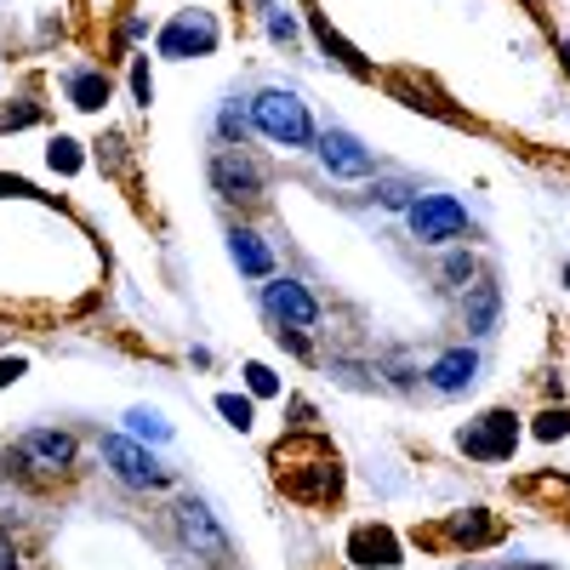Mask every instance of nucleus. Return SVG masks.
<instances>
[{
  "mask_svg": "<svg viewBox=\"0 0 570 570\" xmlns=\"http://www.w3.org/2000/svg\"><path fill=\"white\" fill-rule=\"evenodd\" d=\"M228 257H234V268L252 274V279H268L274 274V252H268V240H263L257 228H228Z\"/></svg>",
  "mask_w": 570,
  "mask_h": 570,
  "instance_id": "obj_16",
  "label": "nucleus"
},
{
  "mask_svg": "<svg viewBox=\"0 0 570 570\" xmlns=\"http://www.w3.org/2000/svg\"><path fill=\"white\" fill-rule=\"evenodd\" d=\"M131 98H137L142 109L155 104V75H149V58H137V63H131Z\"/></svg>",
  "mask_w": 570,
  "mask_h": 570,
  "instance_id": "obj_25",
  "label": "nucleus"
},
{
  "mask_svg": "<svg viewBox=\"0 0 570 570\" xmlns=\"http://www.w3.org/2000/svg\"><path fill=\"white\" fill-rule=\"evenodd\" d=\"M126 428H131V440H142V445H166L171 440V422L160 411H149V405H131L126 411Z\"/></svg>",
  "mask_w": 570,
  "mask_h": 570,
  "instance_id": "obj_18",
  "label": "nucleus"
},
{
  "mask_svg": "<svg viewBox=\"0 0 570 570\" xmlns=\"http://www.w3.org/2000/svg\"><path fill=\"white\" fill-rule=\"evenodd\" d=\"M263 314H268L274 325H292V331H314V325H320L314 292H308L303 279H292V274H268V285H263Z\"/></svg>",
  "mask_w": 570,
  "mask_h": 570,
  "instance_id": "obj_8",
  "label": "nucleus"
},
{
  "mask_svg": "<svg viewBox=\"0 0 570 570\" xmlns=\"http://www.w3.org/2000/svg\"><path fill=\"white\" fill-rule=\"evenodd\" d=\"M497 320H502V285L491 274H480L462 292V331L473 343H485V337H497Z\"/></svg>",
  "mask_w": 570,
  "mask_h": 570,
  "instance_id": "obj_12",
  "label": "nucleus"
},
{
  "mask_svg": "<svg viewBox=\"0 0 570 570\" xmlns=\"http://www.w3.org/2000/svg\"><path fill=\"white\" fill-rule=\"evenodd\" d=\"M206 177H212V188H217V200H228V206H263V195H268L263 166H257L246 149H228V142L206 160Z\"/></svg>",
  "mask_w": 570,
  "mask_h": 570,
  "instance_id": "obj_6",
  "label": "nucleus"
},
{
  "mask_svg": "<svg viewBox=\"0 0 570 570\" xmlns=\"http://www.w3.org/2000/svg\"><path fill=\"white\" fill-rule=\"evenodd\" d=\"M405 228L422 246H451V240L468 234V206L451 200V195H416L411 212H405Z\"/></svg>",
  "mask_w": 570,
  "mask_h": 570,
  "instance_id": "obj_7",
  "label": "nucleus"
},
{
  "mask_svg": "<svg viewBox=\"0 0 570 570\" xmlns=\"http://www.w3.org/2000/svg\"><path fill=\"white\" fill-rule=\"evenodd\" d=\"M98 456H104V468L115 473L126 491H166L171 485V468H160L149 456V445L131 440V434H104L98 440Z\"/></svg>",
  "mask_w": 570,
  "mask_h": 570,
  "instance_id": "obj_5",
  "label": "nucleus"
},
{
  "mask_svg": "<svg viewBox=\"0 0 570 570\" xmlns=\"http://www.w3.org/2000/svg\"><path fill=\"white\" fill-rule=\"evenodd\" d=\"M217 52V18L212 12H177L160 29V58H206Z\"/></svg>",
  "mask_w": 570,
  "mask_h": 570,
  "instance_id": "obj_10",
  "label": "nucleus"
},
{
  "mask_svg": "<svg viewBox=\"0 0 570 570\" xmlns=\"http://www.w3.org/2000/svg\"><path fill=\"white\" fill-rule=\"evenodd\" d=\"M246 131H252V109H240V98L217 109V137L228 149H246Z\"/></svg>",
  "mask_w": 570,
  "mask_h": 570,
  "instance_id": "obj_19",
  "label": "nucleus"
},
{
  "mask_svg": "<svg viewBox=\"0 0 570 570\" xmlns=\"http://www.w3.org/2000/svg\"><path fill=\"white\" fill-rule=\"evenodd\" d=\"M314 155H320V166H325L331 177H371V171H376V155L365 149L354 131H343V126L320 131V137H314Z\"/></svg>",
  "mask_w": 570,
  "mask_h": 570,
  "instance_id": "obj_11",
  "label": "nucleus"
},
{
  "mask_svg": "<svg viewBox=\"0 0 570 570\" xmlns=\"http://www.w3.org/2000/svg\"><path fill=\"white\" fill-rule=\"evenodd\" d=\"M456 445H462L473 462H508L513 445H519V416L497 405V411H485L480 422H468L462 434H456Z\"/></svg>",
  "mask_w": 570,
  "mask_h": 570,
  "instance_id": "obj_9",
  "label": "nucleus"
},
{
  "mask_svg": "<svg viewBox=\"0 0 570 570\" xmlns=\"http://www.w3.org/2000/svg\"><path fill=\"white\" fill-rule=\"evenodd\" d=\"M274 480L303 508H331L343 497V456L320 434H292V440L274 445Z\"/></svg>",
  "mask_w": 570,
  "mask_h": 570,
  "instance_id": "obj_1",
  "label": "nucleus"
},
{
  "mask_svg": "<svg viewBox=\"0 0 570 570\" xmlns=\"http://www.w3.org/2000/svg\"><path fill=\"white\" fill-rule=\"evenodd\" d=\"M371 200H376V206H389V212H411V200H416V188H411V183H400V177H376V188H371Z\"/></svg>",
  "mask_w": 570,
  "mask_h": 570,
  "instance_id": "obj_21",
  "label": "nucleus"
},
{
  "mask_svg": "<svg viewBox=\"0 0 570 570\" xmlns=\"http://www.w3.org/2000/svg\"><path fill=\"white\" fill-rule=\"evenodd\" d=\"M252 126L279 142V149H314V120H308V104L297 98V91H285V86H263L257 98H252Z\"/></svg>",
  "mask_w": 570,
  "mask_h": 570,
  "instance_id": "obj_3",
  "label": "nucleus"
},
{
  "mask_svg": "<svg viewBox=\"0 0 570 570\" xmlns=\"http://www.w3.org/2000/svg\"><path fill=\"white\" fill-rule=\"evenodd\" d=\"M18 126H35V109H7L0 115V131H18Z\"/></svg>",
  "mask_w": 570,
  "mask_h": 570,
  "instance_id": "obj_29",
  "label": "nucleus"
},
{
  "mask_svg": "<svg viewBox=\"0 0 570 570\" xmlns=\"http://www.w3.org/2000/svg\"><path fill=\"white\" fill-rule=\"evenodd\" d=\"M63 91H69L75 109L98 115V109L109 104V75H104V69H69V75H63Z\"/></svg>",
  "mask_w": 570,
  "mask_h": 570,
  "instance_id": "obj_17",
  "label": "nucleus"
},
{
  "mask_svg": "<svg viewBox=\"0 0 570 570\" xmlns=\"http://www.w3.org/2000/svg\"><path fill=\"white\" fill-rule=\"evenodd\" d=\"M531 434H537V440H564V434H570V411H542Z\"/></svg>",
  "mask_w": 570,
  "mask_h": 570,
  "instance_id": "obj_26",
  "label": "nucleus"
},
{
  "mask_svg": "<svg viewBox=\"0 0 570 570\" xmlns=\"http://www.w3.org/2000/svg\"><path fill=\"white\" fill-rule=\"evenodd\" d=\"M440 279H445V292H468L473 279H480V263H473V252H451L440 263Z\"/></svg>",
  "mask_w": 570,
  "mask_h": 570,
  "instance_id": "obj_20",
  "label": "nucleus"
},
{
  "mask_svg": "<svg viewBox=\"0 0 570 570\" xmlns=\"http://www.w3.org/2000/svg\"><path fill=\"white\" fill-rule=\"evenodd\" d=\"M75 456H80V440L69 428H29L0 462H7V473H18V480H58V473L75 468Z\"/></svg>",
  "mask_w": 570,
  "mask_h": 570,
  "instance_id": "obj_2",
  "label": "nucleus"
},
{
  "mask_svg": "<svg viewBox=\"0 0 570 570\" xmlns=\"http://www.w3.org/2000/svg\"><path fill=\"white\" fill-rule=\"evenodd\" d=\"M52 166H58V171H75V166H80L75 142H52Z\"/></svg>",
  "mask_w": 570,
  "mask_h": 570,
  "instance_id": "obj_28",
  "label": "nucleus"
},
{
  "mask_svg": "<svg viewBox=\"0 0 570 570\" xmlns=\"http://www.w3.org/2000/svg\"><path fill=\"white\" fill-rule=\"evenodd\" d=\"M217 411L228 416V428H240V434H246V428L257 422V411H252V400H240V394H217Z\"/></svg>",
  "mask_w": 570,
  "mask_h": 570,
  "instance_id": "obj_22",
  "label": "nucleus"
},
{
  "mask_svg": "<svg viewBox=\"0 0 570 570\" xmlns=\"http://www.w3.org/2000/svg\"><path fill=\"white\" fill-rule=\"evenodd\" d=\"M18 371H23L18 360H0V389H7V383H12V376H18Z\"/></svg>",
  "mask_w": 570,
  "mask_h": 570,
  "instance_id": "obj_31",
  "label": "nucleus"
},
{
  "mask_svg": "<svg viewBox=\"0 0 570 570\" xmlns=\"http://www.w3.org/2000/svg\"><path fill=\"white\" fill-rule=\"evenodd\" d=\"M171 531H177L183 553H195L206 570H228L234 564V542H228V531L217 525V513L200 497H177L171 502Z\"/></svg>",
  "mask_w": 570,
  "mask_h": 570,
  "instance_id": "obj_4",
  "label": "nucleus"
},
{
  "mask_svg": "<svg viewBox=\"0 0 570 570\" xmlns=\"http://www.w3.org/2000/svg\"><path fill=\"white\" fill-rule=\"evenodd\" d=\"M473 383H480V354H473L468 343H462V348H445L434 365H428V389H434L440 400H456V394H468Z\"/></svg>",
  "mask_w": 570,
  "mask_h": 570,
  "instance_id": "obj_13",
  "label": "nucleus"
},
{
  "mask_svg": "<svg viewBox=\"0 0 570 570\" xmlns=\"http://www.w3.org/2000/svg\"><path fill=\"white\" fill-rule=\"evenodd\" d=\"M0 570H23V559H18V542H12V537H0Z\"/></svg>",
  "mask_w": 570,
  "mask_h": 570,
  "instance_id": "obj_30",
  "label": "nucleus"
},
{
  "mask_svg": "<svg viewBox=\"0 0 570 570\" xmlns=\"http://www.w3.org/2000/svg\"><path fill=\"white\" fill-rule=\"evenodd\" d=\"M257 12H263V29H268L274 40H285V46L297 40V18L285 12V7H257Z\"/></svg>",
  "mask_w": 570,
  "mask_h": 570,
  "instance_id": "obj_23",
  "label": "nucleus"
},
{
  "mask_svg": "<svg viewBox=\"0 0 570 570\" xmlns=\"http://www.w3.org/2000/svg\"><path fill=\"white\" fill-rule=\"evenodd\" d=\"M348 559L365 564V570H394L405 553H400V537H394L389 525H360V531L348 537Z\"/></svg>",
  "mask_w": 570,
  "mask_h": 570,
  "instance_id": "obj_14",
  "label": "nucleus"
},
{
  "mask_svg": "<svg viewBox=\"0 0 570 570\" xmlns=\"http://www.w3.org/2000/svg\"><path fill=\"white\" fill-rule=\"evenodd\" d=\"M559 58H564V69H570V40H559Z\"/></svg>",
  "mask_w": 570,
  "mask_h": 570,
  "instance_id": "obj_32",
  "label": "nucleus"
},
{
  "mask_svg": "<svg viewBox=\"0 0 570 570\" xmlns=\"http://www.w3.org/2000/svg\"><path fill=\"white\" fill-rule=\"evenodd\" d=\"M445 542L451 548H491V542H502V525L485 513V508H462V513H451L445 519Z\"/></svg>",
  "mask_w": 570,
  "mask_h": 570,
  "instance_id": "obj_15",
  "label": "nucleus"
},
{
  "mask_svg": "<svg viewBox=\"0 0 570 570\" xmlns=\"http://www.w3.org/2000/svg\"><path fill=\"white\" fill-rule=\"evenodd\" d=\"M274 337H279V348H292V354H303V360H308V343H303V331H292V325H274Z\"/></svg>",
  "mask_w": 570,
  "mask_h": 570,
  "instance_id": "obj_27",
  "label": "nucleus"
},
{
  "mask_svg": "<svg viewBox=\"0 0 570 570\" xmlns=\"http://www.w3.org/2000/svg\"><path fill=\"white\" fill-rule=\"evenodd\" d=\"M246 389H252L257 400H274V394H279V376H274L268 365H257V360H252V365H246Z\"/></svg>",
  "mask_w": 570,
  "mask_h": 570,
  "instance_id": "obj_24",
  "label": "nucleus"
}]
</instances>
